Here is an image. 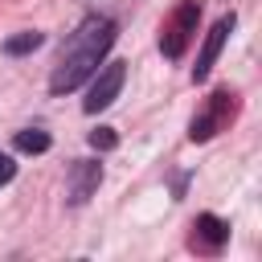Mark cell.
<instances>
[{
    "instance_id": "cell-2",
    "label": "cell",
    "mask_w": 262,
    "mask_h": 262,
    "mask_svg": "<svg viewBox=\"0 0 262 262\" xmlns=\"http://www.w3.org/2000/svg\"><path fill=\"white\" fill-rule=\"evenodd\" d=\"M94 82H90V94H86V115H98V111H106L115 98H119V90H123V78H127V61H106L102 70H94L90 74Z\"/></svg>"
},
{
    "instance_id": "cell-5",
    "label": "cell",
    "mask_w": 262,
    "mask_h": 262,
    "mask_svg": "<svg viewBox=\"0 0 262 262\" xmlns=\"http://www.w3.org/2000/svg\"><path fill=\"white\" fill-rule=\"evenodd\" d=\"M229 29H233V16H221V20L209 29V37H205V45H201V57H196V66H192V82H205V78H209L213 61H217V53H221V45H225V37H229Z\"/></svg>"
},
{
    "instance_id": "cell-11",
    "label": "cell",
    "mask_w": 262,
    "mask_h": 262,
    "mask_svg": "<svg viewBox=\"0 0 262 262\" xmlns=\"http://www.w3.org/2000/svg\"><path fill=\"white\" fill-rule=\"evenodd\" d=\"M12 176H16V160H12V156H4V151H0V188H4V184H8V180H12Z\"/></svg>"
},
{
    "instance_id": "cell-7",
    "label": "cell",
    "mask_w": 262,
    "mask_h": 262,
    "mask_svg": "<svg viewBox=\"0 0 262 262\" xmlns=\"http://www.w3.org/2000/svg\"><path fill=\"white\" fill-rule=\"evenodd\" d=\"M192 229H196L192 246H201V250H217V246H221V242L229 237V225H225V221H221L217 213H201Z\"/></svg>"
},
{
    "instance_id": "cell-6",
    "label": "cell",
    "mask_w": 262,
    "mask_h": 262,
    "mask_svg": "<svg viewBox=\"0 0 262 262\" xmlns=\"http://www.w3.org/2000/svg\"><path fill=\"white\" fill-rule=\"evenodd\" d=\"M225 106H233V94H225V90H217L213 94V106L201 115V119H192V127H188V139L192 143H205L221 123H225Z\"/></svg>"
},
{
    "instance_id": "cell-1",
    "label": "cell",
    "mask_w": 262,
    "mask_h": 262,
    "mask_svg": "<svg viewBox=\"0 0 262 262\" xmlns=\"http://www.w3.org/2000/svg\"><path fill=\"white\" fill-rule=\"evenodd\" d=\"M115 37H119L115 20H106V16H86V20L74 29V37L66 41V49H61V57H57V66H53L49 90H53V94L78 90V86L102 66V57H106V49L115 45Z\"/></svg>"
},
{
    "instance_id": "cell-3",
    "label": "cell",
    "mask_w": 262,
    "mask_h": 262,
    "mask_svg": "<svg viewBox=\"0 0 262 262\" xmlns=\"http://www.w3.org/2000/svg\"><path fill=\"white\" fill-rule=\"evenodd\" d=\"M196 16H201V4L196 0H184L180 8H176V16L164 25V37H160V49L168 53V57H180L184 53V45H188V37L196 33Z\"/></svg>"
},
{
    "instance_id": "cell-4",
    "label": "cell",
    "mask_w": 262,
    "mask_h": 262,
    "mask_svg": "<svg viewBox=\"0 0 262 262\" xmlns=\"http://www.w3.org/2000/svg\"><path fill=\"white\" fill-rule=\"evenodd\" d=\"M98 184H102V164H94V160H74V168H70V184H66L70 205H82Z\"/></svg>"
},
{
    "instance_id": "cell-9",
    "label": "cell",
    "mask_w": 262,
    "mask_h": 262,
    "mask_svg": "<svg viewBox=\"0 0 262 262\" xmlns=\"http://www.w3.org/2000/svg\"><path fill=\"white\" fill-rule=\"evenodd\" d=\"M41 41H45V37H41L37 29H29V33H16V37H8V41H4V53H8V57H20V53H33Z\"/></svg>"
},
{
    "instance_id": "cell-10",
    "label": "cell",
    "mask_w": 262,
    "mask_h": 262,
    "mask_svg": "<svg viewBox=\"0 0 262 262\" xmlns=\"http://www.w3.org/2000/svg\"><path fill=\"white\" fill-rule=\"evenodd\" d=\"M115 143H119L115 127H98V131H90V147H94V151H111Z\"/></svg>"
},
{
    "instance_id": "cell-8",
    "label": "cell",
    "mask_w": 262,
    "mask_h": 262,
    "mask_svg": "<svg viewBox=\"0 0 262 262\" xmlns=\"http://www.w3.org/2000/svg\"><path fill=\"white\" fill-rule=\"evenodd\" d=\"M49 131H41V127H25V131H16V147L20 151H29V156H41V151H49Z\"/></svg>"
}]
</instances>
